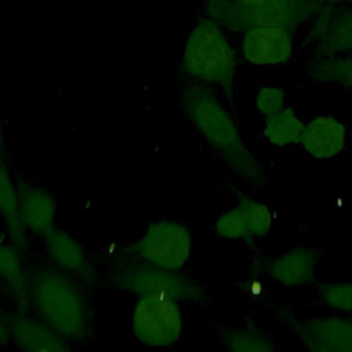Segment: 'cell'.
Here are the masks:
<instances>
[{
  "instance_id": "52a82bcc",
  "label": "cell",
  "mask_w": 352,
  "mask_h": 352,
  "mask_svg": "<svg viewBox=\"0 0 352 352\" xmlns=\"http://www.w3.org/2000/svg\"><path fill=\"white\" fill-rule=\"evenodd\" d=\"M132 331L147 346L165 348L179 341L183 314L179 301L162 296H143L132 311Z\"/></svg>"
},
{
  "instance_id": "2e32d148",
  "label": "cell",
  "mask_w": 352,
  "mask_h": 352,
  "mask_svg": "<svg viewBox=\"0 0 352 352\" xmlns=\"http://www.w3.org/2000/svg\"><path fill=\"white\" fill-rule=\"evenodd\" d=\"M314 52L322 59L352 52V10L324 18L316 30Z\"/></svg>"
},
{
  "instance_id": "83f0119b",
  "label": "cell",
  "mask_w": 352,
  "mask_h": 352,
  "mask_svg": "<svg viewBox=\"0 0 352 352\" xmlns=\"http://www.w3.org/2000/svg\"><path fill=\"white\" fill-rule=\"evenodd\" d=\"M340 3L352 4V0H329V6H334V4H340Z\"/></svg>"
},
{
  "instance_id": "7402d4cb",
  "label": "cell",
  "mask_w": 352,
  "mask_h": 352,
  "mask_svg": "<svg viewBox=\"0 0 352 352\" xmlns=\"http://www.w3.org/2000/svg\"><path fill=\"white\" fill-rule=\"evenodd\" d=\"M213 228L224 239H249V232L238 206L221 213L216 219Z\"/></svg>"
},
{
  "instance_id": "8992f818",
  "label": "cell",
  "mask_w": 352,
  "mask_h": 352,
  "mask_svg": "<svg viewBox=\"0 0 352 352\" xmlns=\"http://www.w3.org/2000/svg\"><path fill=\"white\" fill-rule=\"evenodd\" d=\"M190 230L173 220H158L151 223L142 236L131 245V256L170 271H180L191 253Z\"/></svg>"
},
{
  "instance_id": "ba28073f",
  "label": "cell",
  "mask_w": 352,
  "mask_h": 352,
  "mask_svg": "<svg viewBox=\"0 0 352 352\" xmlns=\"http://www.w3.org/2000/svg\"><path fill=\"white\" fill-rule=\"evenodd\" d=\"M300 342L314 352H352V320L341 316L311 318L293 326Z\"/></svg>"
},
{
  "instance_id": "6da1fadb",
  "label": "cell",
  "mask_w": 352,
  "mask_h": 352,
  "mask_svg": "<svg viewBox=\"0 0 352 352\" xmlns=\"http://www.w3.org/2000/svg\"><path fill=\"white\" fill-rule=\"evenodd\" d=\"M180 102L201 136L238 176L254 184L264 183L261 164L245 146L231 116L210 89L198 84L184 87Z\"/></svg>"
},
{
  "instance_id": "7a4b0ae2",
  "label": "cell",
  "mask_w": 352,
  "mask_h": 352,
  "mask_svg": "<svg viewBox=\"0 0 352 352\" xmlns=\"http://www.w3.org/2000/svg\"><path fill=\"white\" fill-rule=\"evenodd\" d=\"M30 301L40 319L67 341L89 333V308L72 275L58 268H37L30 275Z\"/></svg>"
},
{
  "instance_id": "484cf974",
  "label": "cell",
  "mask_w": 352,
  "mask_h": 352,
  "mask_svg": "<svg viewBox=\"0 0 352 352\" xmlns=\"http://www.w3.org/2000/svg\"><path fill=\"white\" fill-rule=\"evenodd\" d=\"M3 153H4V126L0 118V161L3 160Z\"/></svg>"
},
{
  "instance_id": "9c48e42d",
  "label": "cell",
  "mask_w": 352,
  "mask_h": 352,
  "mask_svg": "<svg viewBox=\"0 0 352 352\" xmlns=\"http://www.w3.org/2000/svg\"><path fill=\"white\" fill-rule=\"evenodd\" d=\"M243 58L254 66H278L293 54L290 30L280 26H256L245 32Z\"/></svg>"
},
{
  "instance_id": "7c38bea8",
  "label": "cell",
  "mask_w": 352,
  "mask_h": 352,
  "mask_svg": "<svg viewBox=\"0 0 352 352\" xmlns=\"http://www.w3.org/2000/svg\"><path fill=\"white\" fill-rule=\"evenodd\" d=\"M300 143L311 157L327 160L344 150L346 128L334 117L318 116L305 125Z\"/></svg>"
},
{
  "instance_id": "e0dca14e",
  "label": "cell",
  "mask_w": 352,
  "mask_h": 352,
  "mask_svg": "<svg viewBox=\"0 0 352 352\" xmlns=\"http://www.w3.org/2000/svg\"><path fill=\"white\" fill-rule=\"evenodd\" d=\"M0 280L7 287L18 309L26 311L30 301V276H28L21 252L11 243L0 241Z\"/></svg>"
},
{
  "instance_id": "9a60e30c",
  "label": "cell",
  "mask_w": 352,
  "mask_h": 352,
  "mask_svg": "<svg viewBox=\"0 0 352 352\" xmlns=\"http://www.w3.org/2000/svg\"><path fill=\"white\" fill-rule=\"evenodd\" d=\"M0 217L7 228L8 241L19 250L28 249V230L25 228L18 202L16 180H14L7 164L0 161Z\"/></svg>"
},
{
  "instance_id": "5b68a950",
  "label": "cell",
  "mask_w": 352,
  "mask_h": 352,
  "mask_svg": "<svg viewBox=\"0 0 352 352\" xmlns=\"http://www.w3.org/2000/svg\"><path fill=\"white\" fill-rule=\"evenodd\" d=\"M111 282L114 287L138 297L162 296L179 302H199L205 298L202 286L194 279L179 271L144 263L128 253L114 265Z\"/></svg>"
},
{
  "instance_id": "603a6c76",
  "label": "cell",
  "mask_w": 352,
  "mask_h": 352,
  "mask_svg": "<svg viewBox=\"0 0 352 352\" xmlns=\"http://www.w3.org/2000/svg\"><path fill=\"white\" fill-rule=\"evenodd\" d=\"M320 300L342 312H352V283H323L318 290Z\"/></svg>"
},
{
  "instance_id": "44dd1931",
  "label": "cell",
  "mask_w": 352,
  "mask_h": 352,
  "mask_svg": "<svg viewBox=\"0 0 352 352\" xmlns=\"http://www.w3.org/2000/svg\"><path fill=\"white\" fill-rule=\"evenodd\" d=\"M236 206L242 213L249 238L264 236L270 232L272 227V213L265 205L252 199L250 197L241 195Z\"/></svg>"
},
{
  "instance_id": "d4e9b609",
  "label": "cell",
  "mask_w": 352,
  "mask_h": 352,
  "mask_svg": "<svg viewBox=\"0 0 352 352\" xmlns=\"http://www.w3.org/2000/svg\"><path fill=\"white\" fill-rule=\"evenodd\" d=\"M11 341V330H10V323L8 318H4L0 315V346Z\"/></svg>"
},
{
  "instance_id": "f1b7e54d",
  "label": "cell",
  "mask_w": 352,
  "mask_h": 352,
  "mask_svg": "<svg viewBox=\"0 0 352 352\" xmlns=\"http://www.w3.org/2000/svg\"><path fill=\"white\" fill-rule=\"evenodd\" d=\"M0 241H1V232H0Z\"/></svg>"
},
{
  "instance_id": "cb8c5ba5",
  "label": "cell",
  "mask_w": 352,
  "mask_h": 352,
  "mask_svg": "<svg viewBox=\"0 0 352 352\" xmlns=\"http://www.w3.org/2000/svg\"><path fill=\"white\" fill-rule=\"evenodd\" d=\"M256 107L264 117L280 111L286 107V91L279 87H261L256 94Z\"/></svg>"
},
{
  "instance_id": "5bb4252c",
  "label": "cell",
  "mask_w": 352,
  "mask_h": 352,
  "mask_svg": "<svg viewBox=\"0 0 352 352\" xmlns=\"http://www.w3.org/2000/svg\"><path fill=\"white\" fill-rule=\"evenodd\" d=\"M43 239L47 253L58 270L84 280L92 279L94 271L82 246L67 231L55 227Z\"/></svg>"
},
{
  "instance_id": "d6986e66",
  "label": "cell",
  "mask_w": 352,
  "mask_h": 352,
  "mask_svg": "<svg viewBox=\"0 0 352 352\" xmlns=\"http://www.w3.org/2000/svg\"><path fill=\"white\" fill-rule=\"evenodd\" d=\"M309 74L316 82L352 89V56L322 59L311 66Z\"/></svg>"
},
{
  "instance_id": "ffe728a7",
  "label": "cell",
  "mask_w": 352,
  "mask_h": 352,
  "mask_svg": "<svg viewBox=\"0 0 352 352\" xmlns=\"http://www.w3.org/2000/svg\"><path fill=\"white\" fill-rule=\"evenodd\" d=\"M226 346L235 352H272L274 342L261 331L249 329H232L223 334Z\"/></svg>"
},
{
  "instance_id": "30bf717a",
  "label": "cell",
  "mask_w": 352,
  "mask_h": 352,
  "mask_svg": "<svg viewBox=\"0 0 352 352\" xmlns=\"http://www.w3.org/2000/svg\"><path fill=\"white\" fill-rule=\"evenodd\" d=\"M7 318L11 341L18 348L33 352H65L70 349L67 340L52 330L43 319L29 316L26 311L18 309Z\"/></svg>"
},
{
  "instance_id": "ac0fdd59",
  "label": "cell",
  "mask_w": 352,
  "mask_h": 352,
  "mask_svg": "<svg viewBox=\"0 0 352 352\" xmlns=\"http://www.w3.org/2000/svg\"><path fill=\"white\" fill-rule=\"evenodd\" d=\"M305 124L293 109L285 107L280 111L265 117L264 136L276 147H287L301 142Z\"/></svg>"
},
{
  "instance_id": "277c9868",
  "label": "cell",
  "mask_w": 352,
  "mask_h": 352,
  "mask_svg": "<svg viewBox=\"0 0 352 352\" xmlns=\"http://www.w3.org/2000/svg\"><path fill=\"white\" fill-rule=\"evenodd\" d=\"M183 69L192 78L231 94L236 59L223 28L212 18L201 19L190 32L183 50Z\"/></svg>"
},
{
  "instance_id": "4316f807",
  "label": "cell",
  "mask_w": 352,
  "mask_h": 352,
  "mask_svg": "<svg viewBox=\"0 0 352 352\" xmlns=\"http://www.w3.org/2000/svg\"><path fill=\"white\" fill-rule=\"evenodd\" d=\"M236 1L241 3V4H245V6H256V4H260L265 0H236Z\"/></svg>"
},
{
  "instance_id": "4fadbf2b",
  "label": "cell",
  "mask_w": 352,
  "mask_h": 352,
  "mask_svg": "<svg viewBox=\"0 0 352 352\" xmlns=\"http://www.w3.org/2000/svg\"><path fill=\"white\" fill-rule=\"evenodd\" d=\"M319 253L312 248H294L268 265L270 276L285 287H302L314 280Z\"/></svg>"
},
{
  "instance_id": "3957f363",
  "label": "cell",
  "mask_w": 352,
  "mask_h": 352,
  "mask_svg": "<svg viewBox=\"0 0 352 352\" xmlns=\"http://www.w3.org/2000/svg\"><path fill=\"white\" fill-rule=\"evenodd\" d=\"M327 8L329 0H265L256 6H245L236 0H208L205 6L209 18L234 32H246L256 26L292 30Z\"/></svg>"
},
{
  "instance_id": "8fae6325",
  "label": "cell",
  "mask_w": 352,
  "mask_h": 352,
  "mask_svg": "<svg viewBox=\"0 0 352 352\" xmlns=\"http://www.w3.org/2000/svg\"><path fill=\"white\" fill-rule=\"evenodd\" d=\"M19 214L28 232L44 236L56 227V202L41 186L16 182Z\"/></svg>"
}]
</instances>
